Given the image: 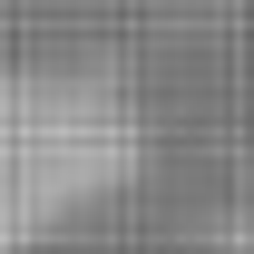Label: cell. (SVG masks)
<instances>
[{"mask_svg": "<svg viewBox=\"0 0 254 254\" xmlns=\"http://www.w3.org/2000/svg\"><path fill=\"white\" fill-rule=\"evenodd\" d=\"M147 166V118L108 78H0V254H39Z\"/></svg>", "mask_w": 254, "mask_h": 254, "instance_id": "obj_1", "label": "cell"}]
</instances>
